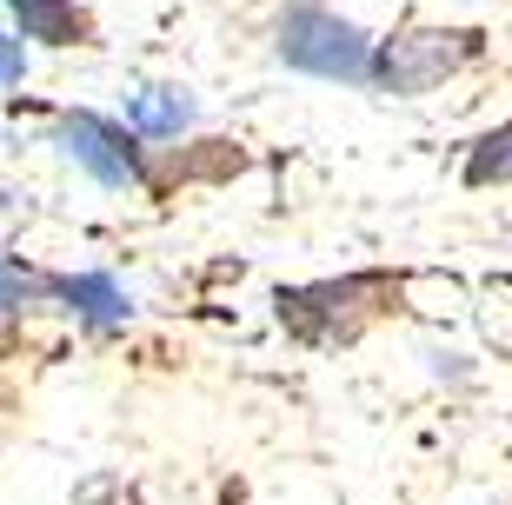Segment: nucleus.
I'll return each mask as SVG.
<instances>
[{
  "instance_id": "1",
  "label": "nucleus",
  "mask_w": 512,
  "mask_h": 505,
  "mask_svg": "<svg viewBox=\"0 0 512 505\" xmlns=\"http://www.w3.org/2000/svg\"><path fill=\"white\" fill-rule=\"evenodd\" d=\"M473 54H479L473 27H426V34L386 40L380 54H373V67H366V80L386 87V94H433L439 80L459 74Z\"/></svg>"
},
{
  "instance_id": "2",
  "label": "nucleus",
  "mask_w": 512,
  "mask_h": 505,
  "mask_svg": "<svg viewBox=\"0 0 512 505\" xmlns=\"http://www.w3.org/2000/svg\"><path fill=\"white\" fill-rule=\"evenodd\" d=\"M280 60L300 67V74H320V80H366L373 67V47L353 20L326 14V7H293L280 20Z\"/></svg>"
},
{
  "instance_id": "3",
  "label": "nucleus",
  "mask_w": 512,
  "mask_h": 505,
  "mask_svg": "<svg viewBox=\"0 0 512 505\" xmlns=\"http://www.w3.org/2000/svg\"><path fill=\"white\" fill-rule=\"evenodd\" d=\"M60 147L67 160L94 173L100 187H140V153H133V133L100 120V113H67L60 120Z\"/></svg>"
},
{
  "instance_id": "4",
  "label": "nucleus",
  "mask_w": 512,
  "mask_h": 505,
  "mask_svg": "<svg viewBox=\"0 0 512 505\" xmlns=\"http://www.w3.org/2000/svg\"><path fill=\"white\" fill-rule=\"evenodd\" d=\"M193 120L187 87H133L127 94V133H147V140H167Z\"/></svg>"
},
{
  "instance_id": "5",
  "label": "nucleus",
  "mask_w": 512,
  "mask_h": 505,
  "mask_svg": "<svg viewBox=\"0 0 512 505\" xmlns=\"http://www.w3.org/2000/svg\"><path fill=\"white\" fill-rule=\"evenodd\" d=\"M54 293L74 306L87 326H120V319H133V293H127L120 280H107V273H80V280H60Z\"/></svg>"
},
{
  "instance_id": "6",
  "label": "nucleus",
  "mask_w": 512,
  "mask_h": 505,
  "mask_svg": "<svg viewBox=\"0 0 512 505\" xmlns=\"http://www.w3.org/2000/svg\"><path fill=\"white\" fill-rule=\"evenodd\" d=\"M20 20V40H47V47H74L87 40V14L74 0H7Z\"/></svg>"
},
{
  "instance_id": "7",
  "label": "nucleus",
  "mask_w": 512,
  "mask_h": 505,
  "mask_svg": "<svg viewBox=\"0 0 512 505\" xmlns=\"http://www.w3.org/2000/svg\"><path fill=\"white\" fill-rule=\"evenodd\" d=\"M466 180H473V187L512 180V127H499V133H486V140H479L473 160H466Z\"/></svg>"
},
{
  "instance_id": "8",
  "label": "nucleus",
  "mask_w": 512,
  "mask_h": 505,
  "mask_svg": "<svg viewBox=\"0 0 512 505\" xmlns=\"http://www.w3.org/2000/svg\"><path fill=\"white\" fill-rule=\"evenodd\" d=\"M40 293H54V286L40 280V273H27V266L0 260V313H20V306H34Z\"/></svg>"
},
{
  "instance_id": "9",
  "label": "nucleus",
  "mask_w": 512,
  "mask_h": 505,
  "mask_svg": "<svg viewBox=\"0 0 512 505\" xmlns=\"http://www.w3.org/2000/svg\"><path fill=\"white\" fill-rule=\"evenodd\" d=\"M20 74H27V54H20L14 34H0V87H14Z\"/></svg>"
}]
</instances>
